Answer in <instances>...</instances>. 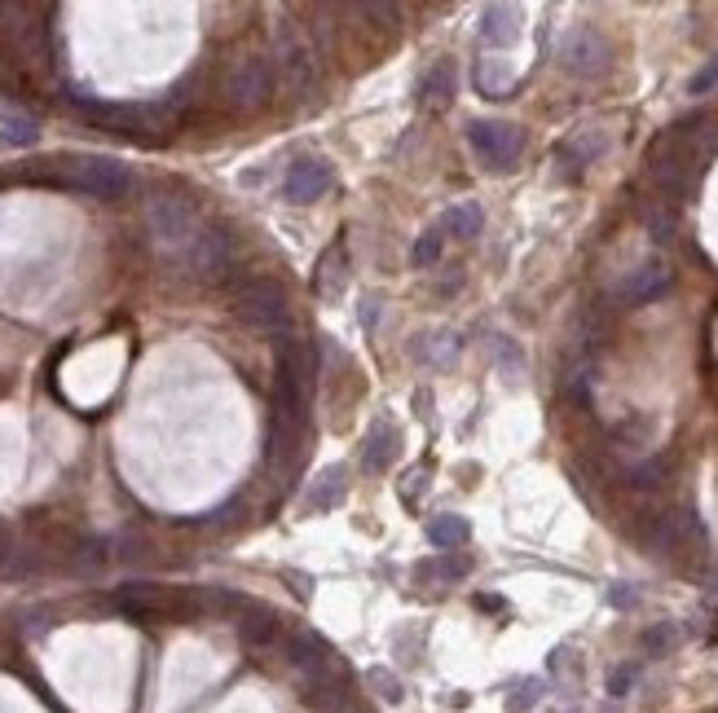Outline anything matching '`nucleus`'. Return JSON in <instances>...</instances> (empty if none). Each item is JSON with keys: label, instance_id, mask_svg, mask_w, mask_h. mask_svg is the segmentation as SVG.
Returning <instances> with one entry per match:
<instances>
[{"label": "nucleus", "instance_id": "1", "mask_svg": "<svg viewBox=\"0 0 718 713\" xmlns=\"http://www.w3.org/2000/svg\"><path fill=\"white\" fill-rule=\"evenodd\" d=\"M62 185L93 194V199H120L132 190V172L120 159L107 154H80V159H62Z\"/></svg>", "mask_w": 718, "mask_h": 713}, {"label": "nucleus", "instance_id": "2", "mask_svg": "<svg viewBox=\"0 0 718 713\" xmlns=\"http://www.w3.org/2000/svg\"><path fill=\"white\" fill-rule=\"evenodd\" d=\"M146 230L159 247L168 251H186L195 238H199V217L186 199H172V194H150L146 199Z\"/></svg>", "mask_w": 718, "mask_h": 713}, {"label": "nucleus", "instance_id": "3", "mask_svg": "<svg viewBox=\"0 0 718 713\" xmlns=\"http://www.w3.org/2000/svg\"><path fill=\"white\" fill-rule=\"evenodd\" d=\"M235 313H239L247 327L256 331H287L291 327V309H287V291L269 278H256L247 282L239 295H235Z\"/></svg>", "mask_w": 718, "mask_h": 713}, {"label": "nucleus", "instance_id": "4", "mask_svg": "<svg viewBox=\"0 0 718 713\" xmlns=\"http://www.w3.org/2000/svg\"><path fill=\"white\" fill-rule=\"evenodd\" d=\"M269 93H273V62H269V58L247 53V58H239V62L230 67V76H226V98H230L239 111L265 107Z\"/></svg>", "mask_w": 718, "mask_h": 713}, {"label": "nucleus", "instance_id": "5", "mask_svg": "<svg viewBox=\"0 0 718 713\" xmlns=\"http://www.w3.org/2000/svg\"><path fill=\"white\" fill-rule=\"evenodd\" d=\"M608 62H612V44L599 36L596 27H578V31H569L565 44H560V67H565L569 76H578V80H596V76H604Z\"/></svg>", "mask_w": 718, "mask_h": 713}, {"label": "nucleus", "instance_id": "6", "mask_svg": "<svg viewBox=\"0 0 718 713\" xmlns=\"http://www.w3.org/2000/svg\"><path fill=\"white\" fill-rule=\"evenodd\" d=\"M468 141H472V150L480 154V163H489V168H511L516 154L525 150V132L516 123H502V119H480V123H472L468 128Z\"/></svg>", "mask_w": 718, "mask_h": 713}, {"label": "nucleus", "instance_id": "7", "mask_svg": "<svg viewBox=\"0 0 718 713\" xmlns=\"http://www.w3.org/2000/svg\"><path fill=\"white\" fill-rule=\"evenodd\" d=\"M670 282H675L670 260L648 255V260H639V264L617 282V300H621V304H648V300L666 295V291H670Z\"/></svg>", "mask_w": 718, "mask_h": 713}, {"label": "nucleus", "instance_id": "8", "mask_svg": "<svg viewBox=\"0 0 718 713\" xmlns=\"http://www.w3.org/2000/svg\"><path fill=\"white\" fill-rule=\"evenodd\" d=\"M644 538H648L652 555H675V551H684L688 542H701V524H697L692 511H661V515L648 520Z\"/></svg>", "mask_w": 718, "mask_h": 713}, {"label": "nucleus", "instance_id": "9", "mask_svg": "<svg viewBox=\"0 0 718 713\" xmlns=\"http://www.w3.org/2000/svg\"><path fill=\"white\" fill-rule=\"evenodd\" d=\"M186 264L195 269V278L217 282L230 269V234L226 230H199V238L186 247Z\"/></svg>", "mask_w": 718, "mask_h": 713}, {"label": "nucleus", "instance_id": "10", "mask_svg": "<svg viewBox=\"0 0 718 713\" xmlns=\"http://www.w3.org/2000/svg\"><path fill=\"white\" fill-rule=\"evenodd\" d=\"M282 190H287L291 203H318L331 190V168L322 159H296L287 181H282Z\"/></svg>", "mask_w": 718, "mask_h": 713}, {"label": "nucleus", "instance_id": "11", "mask_svg": "<svg viewBox=\"0 0 718 713\" xmlns=\"http://www.w3.org/2000/svg\"><path fill=\"white\" fill-rule=\"evenodd\" d=\"M287 656H291V665L300 670V679H318V674H331V670H336L331 647H327L318 634H291V639H287Z\"/></svg>", "mask_w": 718, "mask_h": 713}, {"label": "nucleus", "instance_id": "12", "mask_svg": "<svg viewBox=\"0 0 718 713\" xmlns=\"http://www.w3.org/2000/svg\"><path fill=\"white\" fill-rule=\"evenodd\" d=\"M116 607H120L123 616H132V621H150V616H159V612H172V594L159 591V586L137 582V586H123V591L116 594Z\"/></svg>", "mask_w": 718, "mask_h": 713}, {"label": "nucleus", "instance_id": "13", "mask_svg": "<svg viewBox=\"0 0 718 713\" xmlns=\"http://www.w3.org/2000/svg\"><path fill=\"white\" fill-rule=\"evenodd\" d=\"M401 454V432L388 423V419H379L370 432H366V445H361V468L366 472H388V463Z\"/></svg>", "mask_w": 718, "mask_h": 713}, {"label": "nucleus", "instance_id": "14", "mask_svg": "<svg viewBox=\"0 0 718 713\" xmlns=\"http://www.w3.org/2000/svg\"><path fill=\"white\" fill-rule=\"evenodd\" d=\"M278 62H282V71H287L291 93H305V89L313 84V62H309V49H305V40H296L291 31H282V36H278Z\"/></svg>", "mask_w": 718, "mask_h": 713}, {"label": "nucleus", "instance_id": "15", "mask_svg": "<svg viewBox=\"0 0 718 713\" xmlns=\"http://www.w3.org/2000/svg\"><path fill=\"white\" fill-rule=\"evenodd\" d=\"M516 36H520V9H511V4H489V9L480 13V40H485V44L507 49V44H516Z\"/></svg>", "mask_w": 718, "mask_h": 713}, {"label": "nucleus", "instance_id": "16", "mask_svg": "<svg viewBox=\"0 0 718 713\" xmlns=\"http://www.w3.org/2000/svg\"><path fill=\"white\" fill-rule=\"evenodd\" d=\"M345 287H349V255H345V247L336 242V247H327L322 260H318V295H322V300H340Z\"/></svg>", "mask_w": 718, "mask_h": 713}, {"label": "nucleus", "instance_id": "17", "mask_svg": "<svg viewBox=\"0 0 718 713\" xmlns=\"http://www.w3.org/2000/svg\"><path fill=\"white\" fill-rule=\"evenodd\" d=\"M345 489H349V472L345 468H327V472L313 480V489L305 493V506L309 511H331V506H340Z\"/></svg>", "mask_w": 718, "mask_h": 713}, {"label": "nucleus", "instance_id": "18", "mask_svg": "<svg viewBox=\"0 0 718 713\" xmlns=\"http://www.w3.org/2000/svg\"><path fill=\"white\" fill-rule=\"evenodd\" d=\"M468 538H472V524H468L463 515H455V511L428 520V542H432L437 551H459Z\"/></svg>", "mask_w": 718, "mask_h": 713}, {"label": "nucleus", "instance_id": "19", "mask_svg": "<svg viewBox=\"0 0 718 713\" xmlns=\"http://www.w3.org/2000/svg\"><path fill=\"white\" fill-rule=\"evenodd\" d=\"M468 573H472V560L459 555V551H441L437 560H423V564L415 569L419 582H463Z\"/></svg>", "mask_w": 718, "mask_h": 713}, {"label": "nucleus", "instance_id": "20", "mask_svg": "<svg viewBox=\"0 0 718 713\" xmlns=\"http://www.w3.org/2000/svg\"><path fill=\"white\" fill-rule=\"evenodd\" d=\"M239 634L247 647H269V643L278 639V616H273L269 607H251V603H247V612H242V621H239Z\"/></svg>", "mask_w": 718, "mask_h": 713}, {"label": "nucleus", "instance_id": "21", "mask_svg": "<svg viewBox=\"0 0 718 713\" xmlns=\"http://www.w3.org/2000/svg\"><path fill=\"white\" fill-rule=\"evenodd\" d=\"M423 107H432V111H446L450 102H455V67L450 62H437L432 71H428V80H423Z\"/></svg>", "mask_w": 718, "mask_h": 713}, {"label": "nucleus", "instance_id": "22", "mask_svg": "<svg viewBox=\"0 0 718 713\" xmlns=\"http://www.w3.org/2000/svg\"><path fill=\"white\" fill-rule=\"evenodd\" d=\"M480 225H485L480 203H455V208H446V230L455 238H477Z\"/></svg>", "mask_w": 718, "mask_h": 713}, {"label": "nucleus", "instance_id": "23", "mask_svg": "<svg viewBox=\"0 0 718 713\" xmlns=\"http://www.w3.org/2000/svg\"><path fill=\"white\" fill-rule=\"evenodd\" d=\"M644 225H648V234L657 238V242H670V238H675V230H679L675 208H670L666 199H657V203H648V208H644Z\"/></svg>", "mask_w": 718, "mask_h": 713}, {"label": "nucleus", "instance_id": "24", "mask_svg": "<svg viewBox=\"0 0 718 713\" xmlns=\"http://www.w3.org/2000/svg\"><path fill=\"white\" fill-rule=\"evenodd\" d=\"M366 683L375 687V696H379L383 705H401V679H397L392 670H383V665H375V670L366 674Z\"/></svg>", "mask_w": 718, "mask_h": 713}, {"label": "nucleus", "instance_id": "25", "mask_svg": "<svg viewBox=\"0 0 718 713\" xmlns=\"http://www.w3.org/2000/svg\"><path fill=\"white\" fill-rule=\"evenodd\" d=\"M538 701H542V683H538V679H520V683L507 692V710H511V713L533 710Z\"/></svg>", "mask_w": 718, "mask_h": 713}, {"label": "nucleus", "instance_id": "26", "mask_svg": "<svg viewBox=\"0 0 718 713\" xmlns=\"http://www.w3.org/2000/svg\"><path fill=\"white\" fill-rule=\"evenodd\" d=\"M630 484H635V489H644V493L661 489V484H666V459H648V463L630 468Z\"/></svg>", "mask_w": 718, "mask_h": 713}, {"label": "nucleus", "instance_id": "27", "mask_svg": "<svg viewBox=\"0 0 718 713\" xmlns=\"http://www.w3.org/2000/svg\"><path fill=\"white\" fill-rule=\"evenodd\" d=\"M675 643H679V625H670V621H661V625L644 630V647H648L652 656H666Z\"/></svg>", "mask_w": 718, "mask_h": 713}, {"label": "nucleus", "instance_id": "28", "mask_svg": "<svg viewBox=\"0 0 718 713\" xmlns=\"http://www.w3.org/2000/svg\"><path fill=\"white\" fill-rule=\"evenodd\" d=\"M410 260H415V269H432V264L441 260V234H437V230L419 234V242H415V251H410Z\"/></svg>", "mask_w": 718, "mask_h": 713}, {"label": "nucleus", "instance_id": "29", "mask_svg": "<svg viewBox=\"0 0 718 713\" xmlns=\"http://www.w3.org/2000/svg\"><path fill=\"white\" fill-rule=\"evenodd\" d=\"M477 84H480V93H485V98H507V89H511V80H507V76H498L493 67H480Z\"/></svg>", "mask_w": 718, "mask_h": 713}, {"label": "nucleus", "instance_id": "30", "mask_svg": "<svg viewBox=\"0 0 718 713\" xmlns=\"http://www.w3.org/2000/svg\"><path fill=\"white\" fill-rule=\"evenodd\" d=\"M710 89H718V58H710V62L688 80V93H692V98H701V93H710Z\"/></svg>", "mask_w": 718, "mask_h": 713}, {"label": "nucleus", "instance_id": "31", "mask_svg": "<svg viewBox=\"0 0 718 713\" xmlns=\"http://www.w3.org/2000/svg\"><path fill=\"white\" fill-rule=\"evenodd\" d=\"M0 137H4V141H18V145H31V141L40 137V128H36V119H18V123H4Z\"/></svg>", "mask_w": 718, "mask_h": 713}, {"label": "nucleus", "instance_id": "32", "mask_svg": "<svg viewBox=\"0 0 718 713\" xmlns=\"http://www.w3.org/2000/svg\"><path fill=\"white\" fill-rule=\"evenodd\" d=\"M635 679H639V665H617V670L608 674V692H612V696H626V692L635 687Z\"/></svg>", "mask_w": 718, "mask_h": 713}, {"label": "nucleus", "instance_id": "33", "mask_svg": "<svg viewBox=\"0 0 718 713\" xmlns=\"http://www.w3.org/2000/svg\"><path fill=\"white\" fill-rule=\"evenodd\" d=\"M361 327H366V331H375V327H379V300H375V295H366V300H361Z\"/></svg>", "mask_w": 718, "mask_h": 713}, {"label": "nucleus", "instance_id": "34", "mask_svg": "<svg viewBox=\"0 0 718 713\" xmlns=\"http://www.w3.org/2000/svg\"><path fill=\"white\" fill-rule=\"evenodd\" d=\"M612 603H617V607H635V603H639V594H630V591H612Z\"/></svg>", "mask_w": 718, "mask_h": 713}, {"label": "nucleus", "instance_id": "35", "mask_svg": "<svg viewBox=\"0 0 718 713\" xmlns=\"http://www.w3.org/2000/svg\"><path fill=\"white\" fill-rule=\"evenodd\" d=\"M560 713H565V710H560Z\"/></svg>", "mask_w": 718, "mask_h": 713}]
</instances>
